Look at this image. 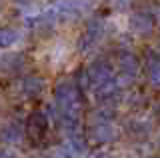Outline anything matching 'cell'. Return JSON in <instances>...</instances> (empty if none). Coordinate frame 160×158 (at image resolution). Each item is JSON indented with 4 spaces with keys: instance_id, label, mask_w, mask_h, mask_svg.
<instances>
[{
    "instance_id": "52a82bcc",
    "label": "cell",
    "mask_w": 160,
    "mask_h": 158,
    "mask_svg": "<svg viewBox=\"0 0 160 158\" xmlns=\"http://www.w3.org/2000/svg\"><path fill=\"white\" fill-rule=\"evenodd\" d=\"M154 30V18L146 12H136L130 16V32L136 36H150Z\"/></svg>"
},
{
    "instance_id": "9a60e30c",
    "label": "cell",
    "mask_w": 160,
    "mask_h": 158,
    "mask_svg": "<svg viewBox=\"0 0 160 158\" xmlns=\"http://www.w3.org/2000/svg\"><path fill=\"white\" fill-rule=\"evenodd\" d=\"M158 20H160V8H158Z\"/></svg>"
},
{
    "instance_id": "7c38bea8",
    "label": "cell",
    "mask_w": 160,
    "mask_h": 158,
    "mask_svg": "<svg viewBox=\"0 0 160 158\" xmlns=\"http://www.w3.org/2000/svg\"><path fill=\"white\" fill-rule=\"evenodd\" d=\"M16 42V32L12 28H0V48H8Z\"/></svg>"
},
{
    "instance_id": "8fae6325",
    "label": "cell",
    "mask_w": 160,
    "mask_h": 158,
    "mask_svg": "<svg viewBox=\"0 0 160 158\" xmlns=\"http://www.w3.org/2000/svg\"><path fill=\"white\" fill-rule=\"evenodd\" d=\"M20 136H22V132H20L18 124H6L2 130H0V140H2V142H8V144L18 142Z\"/></svg>"
},
{
    "instance_id": "30bf717a",
    "label": "cell",
    "mask_w": 160,
    "mask_h": 158,
    "mask_svg": "<svg viewBox=\"0 0 160 158\" xmlns=\"http://www.w3.org/2000/svg\"><path fill=\"white\" fill-rule=\"evenodd\" d=\"M22 90H24V94H28V96H36L44 90V80L38 78V76H30V78L24 80Z\"/></svg>"
},
{
    "instance_id": "9c48e42d",
    "label": "cell",
    "mask_w": 160,
    "mask_h": 158,
    "mask_svg": "<svg viewBox=\"0 0 160 158\" xmlns=\"http://www.w3.org/2000/svg\"><path fill=\"white\" fill-rule=\"evenodd\" d=\"M118 92H120V86H118L116 78H110V80L100 82V84L94 86V94H96V98H98V100H102V102L114 100V98L118 96Z\"/></svg>"
},
{
    "instance_id": "3957f363",
    "label": "cell",
    "mask_w": 160,
    "mask_h": 158,
    "mask_svg": "<svg viewBox=\"0 0 160 158\" xmlns=\"http://www.w3.org/2000/svg\"><path fill=\"white\" fill-rule=\"evenodd\" d=\"M104 32V24L100 18H92V20L88 22L86 30H84L82 38H80V52L86 54L88 50H92L94 46H96V42L100 40V36H102Z\"/></svg>"
},
{
    "instance_id": "277c9868",
    "label": "cell",
    "mask_w": 160,
    "mask_h": 158,
    "mask_svg": "<svg viewBox=\"0 0 160 158\" xmlns=\"http://www.w3.org/2000/svg\"><path fill=\"white\" fill-rule=\"evenodd\" d=\"M84 0H62L56 4V16L64 22L76 20L78 16H82L86 10V4H82Z\"/></svg>"
},
{
    "instance_id": "7a4b0ae2",
    "label": "cell",
    "mask_w": 160,
    "mask_h": 158,
    "mask_svg": "<svg viewBox=\"0 0 160 158\" xmlns=\"http://www.w3.org/2000/svg\"><path fill=\"white\" fill-rule=\"evenodd\" d=\"M46 132H48V118L44 112H32V114L28 116V120H26V134L28 138L34 142V144H38V142H42L44 140V136H46Z\"/></svg>"
},
{
    "instance_id": "8992f818",
    "label": "cell",
    "mask_w": 160,
    "mask_h": 158,
    "mask_svg": "<svg viewBox=\"0 0 160 158\" xmlns=\"http://www.w3.org/2000/svg\"><path fill=\"white\" fill-rule=\"evenodd\" d=\"M88 78H90V86H96L100 82H106L110 78H114V68L112 64L104 58H100L88 68Z\"/></svg>"
},
{
    "instance_id": "5bb4252c",
    "label": "cell",
    "mask_w": 160,
    "mask_h": 158,
    "mask_svg": "<svg viewBox=\"0 0 160 158\" xmlns=\"http://www.w3.org/2000/svg\"><path fill=\"white\" fill-rule=\"evenodd\" d=\"M0 158H18V156L14 154L12 150H4L2 148V150H0Z\"/></svg>"
},
{
    "instance_id": "5b68a950",
    "label": "cell",
    "mask_w": 160,
    "mask_h": 158,
    "mask_svg": "<svg viewBox=\"0 0 160 158\" xmlns=\"http://www.w3.org/2000/svg\"><path fill=\"white\" fill-rule=\"evenodd\" d=\"M90 138L96 144H106L116 138V128L110 120H96L90 128Z\"/></svg>"
},
{
    "instance_id": "ba28073f",
    "label": "cell",
    "mask_w": 160,
    "mask_h": 158,
    "mask_svg": "<svg viewBox=\"0 0 160 158\" xmlns=\"http://www.w3.org/2000/svg\"><path fill=\"white\" fill-rule=\"evenodd\" d=\"M138 66H140V62H138V58L134 56L132 52H118V68H120V74H124V76H130V78H134L136 76V72H138Z\"/></svg>"
},
{
    "instance_id": "6da1fadb",
    "label": "cell",
    "mask_w": 160,
    "mask_h": 158,
    "mask_svg": "<svg viewBox=\"0 0 160 158\" xmlns=\"http://www.w3.org/2000/svg\"><path fill=\"white\" fill-rule=\"evenodd\" d=\"M54 98L58 106L60 120H80L82 114V92L72 82H58L54 88Z\"/></svg>"
},
{
    "instance_id": "4fadbf2b",
    "label": "cell",
    "mask_w": 160,
    "mask_h": 158,
    "mask_svg": "<svg viewBox=\"0 0 160 158\" xmlns=\"http://www.w3.org/2000/svg\"><path fill=\"white\" fill-rule=\"evenodd\" d=\"M150 84L160 90V62L150 64Z\"/></svg>"
}]
</instances>
